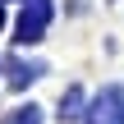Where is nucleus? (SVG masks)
<instances>
[{
	"label": "nucleus",
	"mask_w": 124,
	"mask_h": 124,
	"mask_svg": "<svg viewBox=\"0 0 124 124\" xmlns=\"http://www.w3.org/2000/svg\"><path fill=\"white\" fill-rule=\"evenodd\" d=\"M92 124H124V92L120 87H106L92 101Z\"/></svg>",
	"instance_id": "f257e3e1"
},
{
	"label": "nucleus",
	"mask_w": 124,
	"mask_h": 124,
	"mask_svg": "<svg viewBox=\"0 0 124 124\" xmlns=\"http://www.w3.org/2000/svg\"><path fill=\"white\" fill-rule=\"evenodd\" d=\"M46 18H51V5L46 0H28V9L18 18V41H37L41 28H46Z\"/></svg>",
	"instance_id": "f03ea898"
},
{
	"label": "nucleus",
	"mask_w": 124,
	"mask_h": 124,
	"mask_svg": "<svg viewBox=\"0 0 124 124\" xmlns=\"http://www.w3.org/2000/svg\"><path fill=\"white\" fill-rule=\"evenodd\" d=\"M0 23H5V14H0Z\"/></svg>",
	"instance_id": "7ed1b4c3"
}]
</instances>
